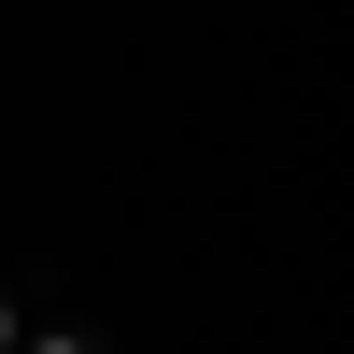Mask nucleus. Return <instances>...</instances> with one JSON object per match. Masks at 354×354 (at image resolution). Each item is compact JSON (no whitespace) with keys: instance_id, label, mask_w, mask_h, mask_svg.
Wrapping results in <instances>:
<instances>
[{"instance_id":"1","label":"nucleus","mask_w":354,"mask_h":354,"mask_svg":"<svg viewBox=\"0 0 354 354\" xmlns=\"http://www.w3.org/2000/svg\"><path fill=\"white\" fill-rule=\"evenodd\" d=\"M15 354H100V326L71 298H43V312H15Z\"/></svg>"},{"instance_id":"2","label":"nucleus","mask_w":354,"mask_h":354,"mask_svg":"<svg viewBox=\"0 0 354 354\" xmlns=\"http://www.w3.org/2000/svg\"><path fill=\"white\" fill-rule=\"evenodd\" d=\"M15 312H28V298H15V283H0V354H15Z\"/></svg>"}]
</instances>
